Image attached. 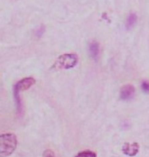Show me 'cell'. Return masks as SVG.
<instances>
[{"instance_id": "6da1fadb", "label": "cell", "mask_w": 149, "mask_h": 157, "mask_svg": "<svg viewBox=\"0 0 149 157\" xmlns=\"http://www.w3.org/2000/svg\"><path fill=\"white\" fill-rule=\"evenodd\" d=\"M18 146L17 136L12 133H5L0 136V157H7L15 151Z\"/></svg>"}, {"instance_id": "7a4b0ae2", "label": "cell", "mask_w": 149, "mask_h": 157, "mask_svg": "<svg viewBox=\"0 0 149 157\" xmlns=\"http://www.w3.org/2000/svg\"><path fill=\"white\" fill-rule=\"evenodd\" d=\"M78 62V57L75 54H62L55 61L53 68L56 70H69L76 67Z\"/></svg>"}, {"instance_id": "3957f363", "label": "cell", "mask_w": 149, "mask_h": 157, "mask_svg": "<svg viewBox=\"0 0 149 157\" xmlns=\"http://www.w3.org/2000/svg\"><path fill=\"white\" fill-rule=\"evenodd\" d=\"M139 149H140V146H139V144L137 142H133V143L127 142L123 145L122 151L127 156L134 157L139 153Z\"/></svg>"}, {"instance_id": "277c9868", "label": "cell", "mask_w": 149, "mask_h": 157, "mask_svg": "<svg viewBox=\"0 0 149 157\" xmlns=\"http://www.w3.org/2000/svg\"><path fill=\"white\" fill-rule=\"evenodd\" d=\"M35 78L29 77V78H22L21 81H18L14 86V91L17 92H22V91H25V90H28L29 88H31L33 85L35 84Z\"/></svg>"}, {"instance_id": "5b68a950", "label": "cell", "mask_w": 149, "mask_h": 157, "mask_svg": "<svg viewBox=\"0 0 149 157\" xmlns=\"http://www.w3.org/2000/svg\"><path fill=\"white\" fill-rule=\"evenodd\" d=\"M120 99L124 100V101H128V100H131L135 95V88L133 85H125V86L122 87L120 89Z\"/></svg>"}, {"instance_id": "8992f818", "label": "cell", "mask_w": 149, "mask_h": 157, "mask_svg": "<svg viewBox=\"0 0 149 157\" xmlns=\"http://www.w3.org/2000/svg\"><path fill=\"white\" fill-rule=\"evenodd\" d=\"M89 51L92 57L94 59H96L98 57V55H99V44L96 42L91 43L89 47Z\"/></svg>"}, {"instance_id": "52a82bcc", "label": "cell", "mask_w": 149, "mask_h": 157, "mask_svg": "<svg viewBox=\"0 0 149 157\" xmlns=\"http://www.w3.org/2000/svg\"><path fill=\"white\" fill-rule=\"evenodd\" d=\"M137 21V15L135 13H131L127 18V21H126V26H127V29H131V28L134 26Z\"/></svg>"}, {"instance_id": "ba28073f", "label": "cell", "mask_w": 149, "mask_h": 157, "mask_svg": "<svg viewBox=\"0 0 149 157\" xmlns=\"http://www.w3.org/2000/svg\"><path fill=\"white\" fill-rule=\"evenodd\" d=\"M75 157H97L96 153L91 151V150H84V151L79 152Z\"/></svg>"}, {"instance_id": "9c48e42d", "label": "cell", "mask_w": 149, "mask_h": 157, "mask_svg": "<svg viewBox=\"0 0 149 157\" xmlns=\"http://www.w3.org/2000/svg\"><path fill=\"white\" fill-rule=\"evenodd\" d=\"M42 157H55V154H54V152H53L52 150H50V149H46L45 151L43 152Z\"/></svg>"}, {"instance_id": "30bf717a", "label": "cell", "mask_w": 149, "mask_h": 157, "mask_svg": "<svg viewBox=\"0 0 149 157\" xmlns=\"http://www.w3.org/2000/svg\"><path fill=\"white\" fill-rule=\"evenodd\" d=\"M141 88L144 93H149V82L144 81L141 85Z\"/></svg>"}]
</instances>
